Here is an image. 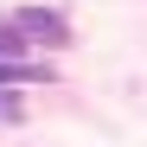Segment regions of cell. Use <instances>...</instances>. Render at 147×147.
<instances>
[{"label": "cell", "mask_w": 147, "mask_h": 147, "mask_svg": "<svg viewBox=\"0 0 147 147\" xmlns=\"http://www.w3.org/2000/svg\"><path fill=\"white\" fill-rule=\"evenodd\" d=\"M26 45H32V38L19 32L13 19H0V58H26Z\"/></svg>", "instance_id": "obj_3"}, {"label": "cell", "mask_w": 147, "mask_h": 147, "mask_svg": "<svg viewBox=\"0 0 147 147\" xmlns=\"http://www.w3.org/2000/svg\"><path fill=\"white\" fill-rule=\"evenodd\" d=\"M13 26L26 32L32 45H70V26H64V13H51V7H19V13H13Z\"/></svg>", "instance_id": "obj_1"}, {"label": "cell", "mask_w": 147, "mask_h": 147, "mask_svg": "<svg viewBox=\"0 0 147 147\" xmlns=\"http://www.w3.org/2000/svg\"><path fill=\"white\" fill-rule=\"evenodd\" d=\"M0 121H26V109H19V96H13V90H0Z\"/></svg>", "instance_id": "obj_4"}, {"label": "cell", "mask_w": 147, "mask_h": 147, "mask_svg": "<svg viewBox=\"0 0 147 147\" xmlns=\"http://www.w3.org/2000/svg\"><path fill=\"white\" fill-rule=\"evenodd\" d=\"M13 83H58V70L51 64H26V58H0V90H13Z\"/></svg>", "instance_id": "obj_2"}]
</instances>
